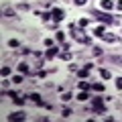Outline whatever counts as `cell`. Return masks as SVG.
<instances>
[{
	"instance_id": "7402d4cb",
	"label": "cell",
	"mask_w": 122,
	"mask_h": 122,
	"mask_svg": "<svg viewBox=\"0 0 122 122\" xmlns=\"http://www.w3.org/2000/svg\"><path fill=\"white\" fill-rule=\"evenodd\" d=\"M8 45H10V47H18V45H20V43H18L16 39H10V41H8Z\"/></svg>"
},
{
	"instance_id": "2e32d148",
	"label": "cell",
	"mask_w": 122,
	"mask_h": 122,
	"mask_svg": "<svg viewBox=\"0 0 122 122\" xmlns=\"http://www.w3.org/2000/svg\"><path fill=\"white\" fill-rule=\"evenodd\" d=\"M94 33H96L98 37H104V33H106V30H104V26H98V29L94 30Z\"/></svg>"
},
{
	"instance_id": "8fae6325",
	"label": "cell",
	"mask_w": 122,
	"mask_h": 122,
	"mask_svg": "<svg viewBox=\"0 0 122 122\" xmlns=\"http://www.w3.org/2000/svg\"><path fill=\"white\" fill-rule=\"evenodd\" d=\"M55 55H57V47H51V49L47 51V59H53Z\"/></svg>"
},
{
	"instance_id": "d6986e66",
	"label": "cell",
	"mask_w": 122,
	"mask_h": 122,
	"mask_svg": "<svg viewBox=\"0 0 122 122\" xmlns=\"http://www.w3.org/2000/svg\"><path fill=\"white\" fill-rule=\"evenodd\" d=\"M57 41H59V43H65V35L59 33V30H57Z\"/></svg>"
},
{
	"instance_id": "d4e9b609",
	"label": "cell",
	"mask_w": 122,
	"mask_h": 122,
	"mask_svg": "<svg viewBox=\"0 0 122 122\" xmlns=\"http://www.w3.org/2000/svg\"><path fill=\"white\" fill-rule=\"evenodd\" d=\"M116 87H118V90H122V77L116 79Z\"/></svg>"
},
{
	"instance_id": "cb8c5ba5",
	"label": "cell",
	"mask_w": 122,
	"mask_h": 122,
	"mask_svg": "<svg viewBox=\"0 0 122 122\" xmlns=\"http://www.w3.org/2000/svg\"><path fill=\"white\" fill-rule=\"evenodd\" d=\"M87 22H90V20H87V18H81V20H79V26H81V29H83V26H87Z\"/></svg>"
},
{
	"instance_id": "4316f807",
	"label": "cell",
	"mask_w": 122,
	"mask_h": 122,
	"mask_svg": "<svg viewBox=\"0 0 122 122\" xmlns=\"http://www.w3.org/2000/svg\"><path fill=\"white\" fill-rule=\"evenodd\" d=\"M73 2H75V4H77V6H81L83 2H86V0H73Z\"/></svg>"
},
{
	"instance_id": "6da1fadb",
	"label": "cell",
	"mask_w": 122,
	"mask_h": 122,
	"mask_svg": "<svg viewBox=\"0 0 122 122\" xmlns=\"http://www.w3.org/2000/svg\"><path fill=\"white\" fill-rule=\"evenodd\" d=\"M69 30H71V35H73V37H75V39H77V41H79V43H86V45H87V43H90V37H83V35H81L83 30H79V29H77V26H75V25H73V22H71V25H69Z\"/></svg>"
},
{
	"instance_id": "3957f363",
	"label": "cell",
	"mask_w": 122,
	"mask_h": 122,
	"mask_svg": "<svg viewBox=\"0 0 122 122\" xmlns=\"http://www.w3.org/2000/svg\"><path fill=\"white\" fill-rule=\"evenodd\" d=\"M8 96L12 98V100H14V104H18V106H22V104H25V100H26V98H22V96H18L16 92H8Z\"/></svg>"
},
{
	"instance_id": "ba28073f",
	"label": "cell",
	"mask_w": 122,
	"mask_h": 122,
	"mask_svg": "<svg viewBox=\"0 0 122 122\" xmlns=\"http://www.w3.org/2000/svg\"><path fill=\"white\" fill-rule=\"evenodd\" d=\"M102 8H104V10H112L114 8V2H112V0H102Z\"/></svg>"
},
{
	"instance_id": "603a6c76",
	"label": "cell",
	"mask_w": 122,
	"mask_h": 122,
	"mask_svg": "<svg viewBox=\"0 0 122 122\" xmlns=\"http://www.w3.org/2000/svg\"><path fill=\"white\" fill-rule=\"evenodd\" d=\"M12 81H14V83H22V77H20V75H14Z\"/></svg>"
},
{
	"instance_id": "4fadbf2b",
	"label": "cell",
	"mask_w": 122,
	"mask_h": 122,
	"mask_svg": "<svg viewBox=\"0 0 122 122\" xmlns=\"http://www.w3.org/2000/svg\"><path fill=\"white\" fill-rule=\"evenodd\" d=\"M90 87H92V83H87V81H79V90H90Z\"/></svg>"
},
{
	"instance_id": "7c38bea8",
	"label": "cell",
	"mask_w": 122,
	"mask_h": 122,
	"mask_svg": "<svg viewBox=\"0 0 122 122\" xmlns=\"http://www.w3.org/2000/svg\"><path fill=\"white\" fill-rule=\"evenodd\" d=\"M18 71H20V73H29V65H26V63H20V65H18Z\"/></svg>"
},
{
	"instance_id": "ffe728a7",
	"label": "cell",
	"mask_w": 122,
	"mask_h": 122,
	"mask_svg": "<svg viewBox=\"0 0 122 122\" xmlns=\"http://www.w3.org/2000/svg\"><path fill=\"white\" fill-rule=\"evenodd\" d=\"M61 114H63V118H69L71 116V110L69 108H63V112H61Z\"/></svg>"
},
{
	"instance_id": "277c9868",
	"label": "cell",
	"mask_w": 122,
	"mask_h": 122,
	"mask_svg": "<svg viewBox=\"0 0 122 122\" xmlns=\"http://www.w3.org/2000/svg\"><path fill=\"white\" fill-rule=\"evenodd\" d=\"M94 16H98V20L106 22V25H110V22H112V16H110V14H104V12H94Z\"/></svg>"
},
{
	"instance_id": "9c48e42d",
	"label": "cell",
	"mask_w": 122,
	"mask_h": 122,
	"mask_svg": "<svg viewBox=\"0 0 122 122\" xmlns=\"http://www.w3.org/2000/svg\"><path fill=\"white\" fill-rule=\"evenodd\" d=\"M87 98H90V96H87V92H86V90H81V92L77 94V100H79V102H86Z\"/></svg>"
},
{
	"instance_id": "7a4b0ae2",
	"label": "cell",
	"mask_w": 122,
	"mask_h": 122,
	"mask_svg": "<svg viewBox=\"0 0 122 122\" xmlns=\"http://www.w3.org/2000/svg\"><path fill=\"white\" fill-rule=\"evenodd\" d=\"M92 110L96 114H104L106 108H104V98H94V102H92Z\"/></svg>"
},
{
	"instance_id": "30bf717a",
	"label": "cell",
	"mask_w": 122,
	"mask_h": 122,
	"mask_svg": "<svg viewBox=\"0 0 122 122\" xmlns=\"http://www.w3.org/2000/svg\"><path fill=\"white\" fill-rule=\"evenodd\" d=\"M90 71H92V69H87V67H83V69H79V71H77V75H79V77L83 79V77H87V73H90Z\"/></svg>"
},
{
	"instance_id": "484cf974",
	"label": "cell",
	"mask_w": 122,
	"mask_h": 122,
	"mask_svg": "<svg viewBox=\"0 0 122 122\" xmlns=\"http://www.w3.org/2000/svg\"><path fill=\"white\" fill-rule=\"evenodd\" d=\"M71 98H73V96H71V94H63V100H65V102H69Z\"/></svg>"
},
{
	"instance_id": "8992f818",
	"label": "cell",
	"mask_w": 122,
	"mask_h": 122,
	"mask_svg": "<svg viewBox=\"0 0 122 122\" xmlns=\"http://www.w3.org/2000/svg\"><path fill=\"white\" fill-rule=\"evenodd\" d=\"M30 100H33V102H35V104H39V106H47V104H45V102H43V98H41L39 96V94H30ZM47 108H49V106H47Z\"/></svg>"
},
{
	"instance_id": "5b68a950",
	"label": "cell",
	"mask_w": 122,
	"mask_h": 122,
	"mask_svg": "<svg viewBox=\"0 0 122 122\" xmlns=\"http://www.w3.org/2000/svg\"><path fill=\"white\" fill-rule=\"evenodd\" d=\"M51 18H53V20H57V22H59V20H63V10H61V8H53Z\"/></svg>"
},
{
	"instance_id": "5bb4252c",
	"label": "cell",
	"mask_w": 122,
	"mask_h": 122,
	"mask_svg": "<svg viewBox=\"0 0 122 122\" xmlns=\"http://www.w3.org/2000/svg\"><path fill=\"white\" fill-rule=\"evenodd\" d=\"M92 90H96V92H104V86H102V83H92Z\"/></svg>"
},
{
	"instance_id": "44dd1931",
	"label": "cell",
	"mask_w": 122,
	"mask_h": 122,
	"mask_svg": "<svg viewBox=\"0 0 122 122\" xmlns=\"http://www.w3.org/2000/svg\"><path fill=\"white\" fill-rule=\"evenodd\" d=\"M2 75L8 77V75H10V67H2Z\"/></svg>"
},
{
	"instance_id": "ac0fdd59",
	"label": "cell",
	"mask_w": 122,
	"mask_h": 122,
	"mask_svg": "<svg viewBox=\"0 0 122 122\" xmlns=\"http://www.w3.org/2000/svg\"><path fill=\"white\" fill-rule=\"evenodd\" d=\"M4 16H8V18L14 16V10H12V8H4Z\"/></svg>"
},
{
	"instance_id": "9a60e30c",
	"label": "cell",
	"mask_w": 122,
	"mask_h": 122,
	"mask_svg": "<svg viewBox=\"0 0 122 122\" xmlns=\"http://www.w3.org/2000/svg\"><path fill=\"white\" fill-rule=\"evenodd\" d=\"M100 73H102V77H104V79H110V77H112V73H110L108 69H102Z\"/></svg>"
},
{
	"instance_id": "52a82bcc",
	"label": "cell",
	"mask_w": 122,
	"mask_h": 122,
	"mask_svg": "<svg viewBox=\"0 0 122 122\" xmlns=\"http://www.w3.org/2000/svg\"><path fill=\"white\" fill-rule=\"evenodd\" d=\"M8 120H25V114L22 112H12V114H8Z\"/></svg>"
},
{
	"instance_id": "e0dca14e",
	"label": "cell",
	"mask_w": 122,
	"mask_h": 122,
	"mask_svg": "<svg viewBox=\"0 0 122 122\" xmlns=\"http://www.w3.org/2000/svg\"><path fill=\"white\" fill-rule=\"evenodd\" d=\"M37 16H41L43 20H49V18H51V14H49V12H39Z\"/></svg>"
}]
</instances>
